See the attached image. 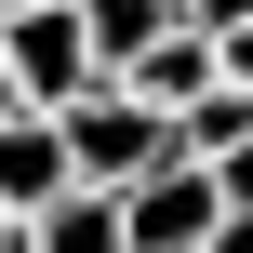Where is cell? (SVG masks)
<instances>
[{
	"mask_svg": "<svg viewBox=\"0 0 253 253\" xmlns=\"http://www.w3.org/2000/svg\"><path fill=\"white\" fill-rule=\"evenodd\" d=\"M53 147H67V187H107V200H120V187H147V173L173 160V120H147L120 80H93L80 107H53Z\"/></svg>",
	"mask_w": 253,
	"mask_h": 253,
	"instance_id": "1",
	"label": "cell"
},
{
	"mask_svg": "<svg viewBox=\"0 0 253 253\" xmlns=\"http://www.w3.org/2000/svg\"><path fill=\"white\" fill-rule=\"evenodd\" d=\"M0 80H13V107H27V120L80 107V93H93V53H80V13H0Z\"/></svg>",
	"mask_w": 253,
	"mask_h": 253,
	"instance_id": "2",
	"label": "cell"
},
{
	"mask_svg": "<svg viewBox=\"0 0 253 253\" xmlns=\"http://www.w3.org/2000/svg\"><path fill=\"white\" fill-rule=\"evenodd\" d=\"M213 227H227V200L200 160H160L147 187H120V253H200Z\"/></svg>",
	"mask_w": 253,
	"mask_h": 253,
	"instance_id": "3",
	"label": "cell"
},
{
	"mask_svg": "<svg viewBox=\"0 0 253 253\" xmlns=\"http://www.w3.org/2000/svg\"><path fill=\"white\" fill-rule=\"evenodd\" d=\"M40 200H67V147H53V120H27V107H13V120H0V213L27 227Z\"/></svg>",
	"mask_w": 253,
	"mask_h": 253,
	"instance_id": "4",
	"label": "cell"
},
{
	"mask_svg": "<svg viewBox=\"0 0 253 253\" xmlns=\"http://www.w3.org/2000/svg\"><path fill=\"white\" fill-rule=\"evenodd\" d=\"M67 13H80V53H93V80H120V67H133V53L173 27V0H67Z\"/></svg>",
	"mask_w": 253,
	"mask_h": 253,
	"instance_id": "5",
	"label": "cell"
},
{
	"mask_svg": "<svg viewBox=\"0 0 253 253\" xmlns=\"http://www.w3.org/2000/svg\"><path fill=\"white\" fill-rule=\"evenodd\" d=\"M27 253H120V200H107V187L40 200V213H27Z\"/></svg>",
	"mask_w": 253,
	"mask_h": 253,
	"instance_id": "6",
	"label": "cell"
},
{
	"mask_svg": "<svg viewBox=\"0 0 253 253\" xmlns=\"http://www.w3.org/2000/svg\"><path fill=\"white\" fill-rule=\"evenodd\" d=\"M173 27L187 40H227V27H253V0H173Z\"/></svg>",
	"mask_w": 253,
	"mask_h": 253,
	"instance_id": "7",
	"label": "cell"
},
{
	"mask_svg": "<svg viewBox=\"0 0 253 253\" xmlns=\"http://www.w3.org/2000/svg\"><path fill=\"white\" fill-rule=\"evenodd\" d=\"M200 253H253V213H227V227H213V240H200Z\"/></svg>",
	"mask_w": 253,
	"mask_h": 253,
	"instance_id": "8",
	"label": "cell"
},
{
	"mask_svg": "<svg viewBox=\"0 0 253 253\" xmlns=\"http://www.w3.org/2000/svg\"><path fill=\"white\" fill-rule=\"evenodd\" d=\"M0 253H27V227H13V213H0Z\"/></svg>",
	"mask_w": 253,
	"mask_h": 253,
	"instance_id": "9",
	"label": "cell"
},
{
	"mask_svg": "<svg viewBox=\"0 0 253 253\" xmlns=\"http://www.w3.org/2000/svg\"><path fill=\"white\" fill-rule=\"evenodd\" d=\"M0 120H13V80H0Z\"/></svg>",
	"mask_w": 253,
	"mask_h": 253,
	"instance_id": "10",
	"label": "cell"
},
{
	"mask_svg": "<svg viewBox=\"0 0 253 253\" xmlns=\"http://www.w3.org/2000/svg\"><path fill=\"white\" fill-rule=\"evenodd\" d=\"M0 13H13V0H0Z\"/></svg>",
	"mask_w": 253,
	"mask_h": 253,
	"instance_id": "11",
	"label": "cell"
}]
</instances>
